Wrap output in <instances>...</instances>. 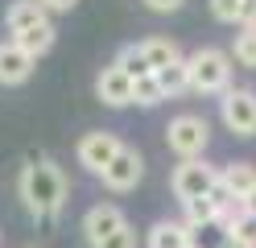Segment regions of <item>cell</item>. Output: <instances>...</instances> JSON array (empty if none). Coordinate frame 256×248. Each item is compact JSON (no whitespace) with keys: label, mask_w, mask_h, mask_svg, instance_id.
<instances>
[{"label":"cell","mask_w":256,"mask_h":248,"mask_svg":"<svg viewBox=\"0 0 256 248\" xmlns=\"http://www.w3.org/2000/svg\"><path fill=\"white\" fill-rule=\"evenodd\" d=\"M153 79H157V87H162V95H166V99H174V95H182V91H190L186 58H178V62H170V66H162V71H157Z\"/></svg>","instance_id":"16"},{"label":"cell","mask_w":256,"mask_h":248,"mask_svg":"<svg viewBox=\"0 0 256 248\" xmlns=\"http://www.w3.org/2000/svg\"><path fill=\"white\" fill-rule=\"evenodd\" d=\"M95 248H136V231L124 223L120 231H112V236H108L104 244H95Z\"/></svg>","instance_id":"24"},{"label":"cell","mask_w":256,"mask_h":248,"mask_svg":"<svg viewBox=\"0 0 256 248\" xmlns=\"http://www.w3.org/2000/svg\"><path fill=\"white\" fill-rule=\"evenodd\" d=\"M54 21H46V25H34V29H25V33H12V42H17L29 58H42V54H50L54 50Z\"/></svg>","instance_id":"14"},{"label":"cell","mask_w":256,"mask_h":248,"mask_svg":"<svg viewBox=\"0 0 256 248\" xmlns=\"http://www.w3.org/2000/svg\"><path fill=\"white\" fill-rule=\"evenodd\" d=\"M149 248H190V231L182 219H157L149 227Z\"/></svg>","instance_id":"13"},{"label":"cell","mask_w":256,"mask_h":248,"mask_svg":"<svg viewBox=\"0 0 256 248\" xmlns=\"http://www.w3.org/2000/svg\"><path fill=\"white\" fill-rule=\"evenodd\" d=\"M50 21V13H46L38 0H12V5L4 9V29L8 33H25L34 25H46Z\"/></svg>","instance_id":"11"},{"label":"cell","mask_w":256,"mask_h":248,"mask_svg":"<svg viewBox=\"0 0 256 248\" xmlns=\"http://www.w3.org/2000/svg\"><path fill=\"white\" fill-rule=\"evenodd\" d=\"M140 54H145V62H149V71L157 75L162 66H170V62H178L182 54H178V42L174 38H149V42H140Z\"/></svg>","instance_id":"15"},{"label":"cell","mask_w":256,"mask_h":248,"mask_svg":"<svg viewBox=\"0 0 256 248\" xmlns=\"http://www.w3.org/2000/svg\"><path fill=\"white\" fill-rule=\"evenodd\" d=\"M240 207H244V211L252 215V219H256V190H252V194H248V198H244V203H240Z\"/></svg>","instance_id":"28"},{"label":"cell","mask_w":256,"mask_h":248,"mask_svg":"<svg viewBox=\"0 0 256 248\" xmlns=\"http://www.w3.org/2000/svg\"><path fill=\"white\" fill-rule=\"evenodd\" d=\"M219 116L228 132L236 137H256V91L252 87H228L219 99Z\"/></svg>","instance_id":"5"},{"label":"cell","mask_w":256,"mask_h":248,"mask_svg":"<svg viewBox=\"0 0 256 248\" xmlns=\"http://www.w3.org/2000/svg\"><path fill=\"white\" fill-rule=\"evenodd\" d=\"M219 182V170L211 161H178L174 165V174H170V190L178 203H194V198H206L211 194V186Z\"/></svg>","instance_id":"4"},{"label":"cell","mask_w":256,"mask_h":248,"mask_svg":"<svg viewBox=\"0 0 256 248\" xmlns=\"http://www.w3.org/2000/svg\"><path fill=\"white\" fill-rule=\"evenodd\" d=\"M186 231H190V248H232L228 227H223L219 219L206 223V227H186Z\"/></svg>","instance_id":"18"},{"label":"cell","mask_w":256,"mask_h":248,"mask_svg":"<svg viewBox=\"0 0 256 248\" xmlns=\"http://www.w3.org/2000/svg\"><path fill=\"white\" fill-rule=\"evenodd\" d=\"M219 182L240 198V203H244V198L256 190V165L252 161H232L228 170H219Z\"/></svg>","instance_id":"12"},{"label":"cell","mask_w":256,"mask_h":248,"mask_svg":"<svg viewBox=\"0 0 256 248\" xmlns=\"http://www.w3.org/2000/svg\"><path fill=\"white\" fill-rule=\"evenodd\" d=\"M186 75H190V91L198 95H223L232 87V54L215 46H202L186 58Z\"/></svg>","instance_id":"2"},{"label":"cell","mask_w":256,"mask_h":248,"mask_svg":"<svg viewBox=\"0 0 256 248\" xmlns=\"http://www.w3.org/2000/svg\"><path fill=\"white\" fill-rule=\"evenodd\" d=\"M232 62L256 71V29H240V33H236V42H232Z\"/></svg>","instance_id":"20"},{"label":"cell","mask_w":256,"mask_h":248,"mask_svg":"<svg viewBox=\"0 0 256 248\" xmlns=\"http://www.w3.org/2000/svg\"><path fill=\"white\" fill-rule=\"evenodd\" d=\"M116 153H120V137H116V132H104V128L83 132V137H78V145H74L78 165H83V170H91V174H104Z\"/></svg>","instance_id":"6"},{"label":"cell","mask_w":256,"mask_h":248,"mask_svg":"<svg viewBox=\"0 0 256 248\" xmlns=\"http://www.w3.org/2000/svg\"><path fill=\"white\" fill-rule=\"evenodd\" d=\"M112 66H120V71L132 79V83H136V79H145V75H153V71H149V62H145V54H140V46H124Z\"/></svg>","instance_id":"19"},{"label":"cell","mask_w":256,"mask_h":248,"mask_svg":"<svg viewBox=\"0 0 256 248\" xmlns=\"http://www.w3.org/2000/svg\"><path fill=\"white\" fill-rule=\"evenodd\" d=\"M206 141H211V124L198 112H182V116H174L166 124V145H170V153L178 161H198Z\"/></svg>","instance_id":"3"},{"label":"cell","mask_w":256,"mask_h":248,"mask_svg":"<svg viewBox=\"0 0 256 248\" xmlns=\"http://www.w3.org/2000/svg\"><path fill=\"white\" fill-rule=\"evenodd\" d=\"M182 211H186V227H206V223H215L219 219V211H215V203L211 198H194V203H182Z\"/></svg>","instance_id":"21"},{"label":"cell","mask_w":256,"mask_h":248,"mask_svg":"<svg viewBox=\"0 0 256 248\" xmlns=\"http://www.w3.org/2000/svg\"><path fill=\"white\" fill-rule=\"evenodd\" d=\"M128 219H124V211L116 207V203H95L87 215H83V236H87V244L95 248V244H104L112 231H120Z\"/></svg>","instance_id":"8"},{"label":"cell","mask_w":256,"mask_h":248,"mask_svg":"<svg viewBox=\"0 0 256 248\" xmlns=\"http://www.w3.org/2000/svg\"><path fill=\"white\" fill-rule=\"evenodd\" d=\"M186 5V0H145V9H153V13H178Z\"/></svg>","instance_id":"27"},{"label":"cell","mask_w":256,"mask_h":248,"mask_svg":"<svg viewBox=\"0 0 256 248\" xmlns=\"http://www.w3.org/2000/svg\"><path fill=\"white\" fill-rule=\"evenodd\" d=\"M104 178V186L108 190H116V194H124V190H132L140 178H145V157L136 153V149H128V145H120V153L112 157V165L100 174Z\"/></svg>","instance_id":"7"},{"label":"cell","mask_w":256,"mask_h":248,"mask_svg":"<svg viewBox=\"0 0 256 248\" xmlns=\"http://www.w3.org/2000/svg\"><path fill=\"white\" fill-rule=\"evenodd\" d=\"M236 29H256V0H244V13H240Z\"/></svg>","instance_id":"26"},{"label":"cell","mask_w":256,"mask_h":248,"mask_svg":"<svg viewBox=\"0 0 256 248\" xmlns=\"http://www.w3.org/2000/svg\"><path fill=\"white\" fill-rule=\"evenodd\" d=\"M17 190L34 219H54L66 207V178H62V170L50 157H29L17 178Z\"/></svg>","instance_id":"1"},{"label":"cell","mask_w":256,"mask_h":248,"mask_svg":"<svg viewBox=\"0 0 256 248\" xmlns=\"http://www.w3.org/2000/svg\"><path fill=\"white\" fill-rule=\"evenodd\" d=\"M95 95H100L108 108H128L132 104V79H128L120 66H104L100 79H95Z\"/></svg>","instance_id":"10"},{"label":"cell","mask_w":256,"mask_h":248,"mask_svg":"<svg viewBox=\"0 0 256 248\" xmlns=\"http://www.w3.org/2000/svg\"><path fill=\"white\" fill-rule=\"evenodd\" d=\"M240 13H244V0H211V17L223 25H240Z\"/></svg>","instance_id":"23"},{"label":"cell","mask_w":256,"mask_h":248,"mask_svg":"<svg viewBox=\"0 0 256 248\" xmlns=\"http://www.w3.org/2000/svg\"><path fill=\"white\" fill-rule=\"evenodd\" d=\"M162 99H166V95H162V87H157L153 75H145V79L132 83V104H140V108H157Z\"/></svg>","instance_id":"22"},{"label":"cell","mask_w":256,"mask_h":248,"mask_svg":"<svg viewBox=\"0 0 256 248\" xmlns=\"http://www.w3.org/2000/svg\"><path fill=\"white\" fill-rule=\"evenodd\" d=\"M34 66H38V58H29L17 42H0V83H4V87H21V83H29Z\"/></svg>","instance_id":"9"},{"label":"cell","mask_w":256,"mask_h":248,"mask_svg":"<svg viewBox=\"0 0 256 248\" xmlns=\"http://www.w3.org/2000/svg\"><path fill=\"white\" fill-rule=\"evenodd\" d=\"M223 227H228V240H232V248H256V219L240 207L232 219H223Z\"/></svg>","instance_id":"17"},{"label":"cell","mask_w":256,"mask_h":248,"mask_svg":"<svg viewBox=\"0 0 256 248\" xmlns=\"http://www.w3.org/2000/svg\"><path fill=\"white\" fill-rule=\"evenodd\" d=\"M38 5H42L46 13H50V17H58V13H70V9L78 5V0H38Z\"/></svg>","instance_id":"25"}]
</instances>
